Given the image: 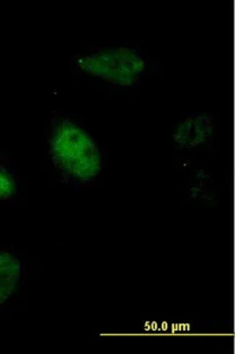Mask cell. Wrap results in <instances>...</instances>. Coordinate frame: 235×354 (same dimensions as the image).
I'll return each mask as SVG.
<instances>
[{"label": "cell", "mask_w": 235, "mask_h": 354, "mask_svg": "<svg viewBox=\"0 0 235 354\" xmlns=\"http://www.w3.org/2000/svg\"><path fill=\"white\" fill-rule=\"evenodd\" d=\"M47 144L52 166L65 185L88 189L100 180L105 169L104 151L75 118L53 114Z\"/></svg>", "instance_id": "6da1fadb"}, {"label": "cell", "mask_w": 235, "mask_h": 354, "mask_svg": "<svg viewBox=\"0 0 235 354\" xmlns=\"http://www.w3.org/2000/svg\"><path fill=\"white\" fill-rule=\"evenodd\" d=\"M72 66L80 75L119 87L135 88L144 83L151 59L139 46H87L77 53Z\"/></svg>", "instance_id": "7a4b0ae2"}, {"label": "cell", "mask_w": 235, "mask_h": 354, "mask_svg": "<svg viewBox=\"0 0 235 354\" xmlns=\"http://www.w3.org/2000/svg\"><path fill=\"white\" fill-rule=\"evenodd\" d=\"M218 119L211 113L192 112L178 122L173 132L176 150H194L209 142L216 133Z\"/></svg>", "instance_id": "3957f363"}, {"label": "cell", "mask_w": 235, "mask_h": 354, "mask_svg": "<svg viewBox=\"0 0 235 354\" xmlns=\"http://www.w3.org/2000/svg\"><path fill=\"white\" fill-rule=\"evenodd\" d=\"M26 274V263L10 246H0V307L11 299Z\"/></svg>", "instance_id": "277c9868"}, {"label": "cell", "mask_w": 235, "mask_h": 354, "mask_svg": "<svg viewBox=\"0 0 235 354\" xmlns=\"http://www.w3.org/2000/svg\"><path fill=\"white\" fill-rule=\"evenodd\" d=\"M19 189V177L8 159L0 158V201L16 204Z\"/></svg>", "instance_id": "5b68a950"}]
</instances>
